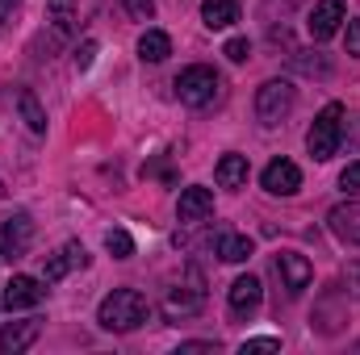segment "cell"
<instances>
[{
    "label": "cell",
    "mask_w": 360,
    "mask_h": 355,
    "mask_svg": "<svg viewBox=\"0 0 360 355\" xmlns=\"http://www.w3.org/2000/svg\"><path fill=\"white\" fill-rule=\"evenodd\" d=\"M147 297L139 293V288H113L105 301H101V309H96V322L105 326V330H113V335H126V330H139L143 322H147Z\"/></svg>",
    "instance_id": "6da1fadb"
},
{
    "label": "cell",
    "mask_w": 360,
    "mask_h": 355,
    "mask_svg": "<svg viewBox=\"0 0 360 355\" xmlns=\"http://www.w3.org/2000/svg\"><path fill=\"white\" fill-rule=\"evenodd\" d=\"M340 138H344V105H323V113L314 117V126H310V134H306V151L319 159V163H327L335 151H340Z\"/></svg>",
    "instance_id": "7a4b0ae2"
},
{
    "label": "cell",
    "mask_w": 360,
    "mask_h": 355,
    "mask_svg": "<svg viewBox=\"0 0 360 355\" xmlns=\"http://www.w3.org/2000/svg\"><path fill=\"white\" fill-rule=\"evenodd\" d=\"M293 105H297V88L289 80H269V84H260V92H256V117L264 126H281L293 113Z\"/></svg>",
    "instance_id": "3957f363"
},
{
    "label": "cell",
    "mask_w": 360,
    "mask_h": 355,
    "mask_svg": "<svg viewBox=\"0 0 360 355\" xmlns=\"http://www.w3.org/2000/svg\"><path fill=\"white\" fill-rule=\"evenodd\" d=\"M176 96H180V105H188V109H205V105L218 96V76H214V67H201V63L184 67L176 76Z\"/></svg>",
    "instance_id": "277c9868"
},
{
    "label": "cell",
    "mask_w": 360,
    "mask_h": 355,
    "mask_svg": "<svg viewBox=\"0 0 360 355\" xmlns=\"http://www.w3.org/2000/svg\"><path fill=\"white\" fill-rule=\"evenodd\" d=\"M201 305H205L201 276H197V272H188V288H172V293L164 297V318H168V322H184V318L201 314Z\"/></svg>",
    "instance_id": "5b68a950"
},
{
    "label": "cell",
    "mask_w": 360,
    "mask_h": 355,
    "mask_svg": "<svg viewBox=\"0 0 360 355\" xmlns=\"http://www.w3.org/2000/svg\"><path fill=\"white\" fill-rule=\"evenodd\" d=\"M30 239H34V222L30 213H13L4 226H0V260H21L30 251Z\"/></svg>",
    "instance_id": "8992f818"
},
{
    "label": "cell",
    "mask_w": 360,
    "mask_h": 355,
    "mask_svg": "<svg viewBox=\"0 0 360 355\" xmlns=\"http://www.w3.org/2000/svg\"><path fill=\"white\" fill-rule=\"evenodd\" d=\"M76 21H80V4H76V0H46V29H51V46L72 42Z\"/></svg>",
    "instance_id": "52a82bcc"
},
{
    "label": "cell",
    "mask_w": 360,
    "mask_h": 355,
    "mask_svg": "<svg viewBox=\"0 0 360 355\" xmlns=\"http://www.w3.org/2000/svg\"><path fill=\"white\" fill-rule=\"evenodd\" d=\"M260 184L272 196H293L302 188V168L293 159H272L269 168H264V176H260Z\"/></svg>",
    "instance_id": "ba28073f"
},
{
    "label": "cell",
    "mask_w": 360,
    "mask_h": 355,
    "mask_svg": "<svg viewBox=\"0 0 360 355\" xmlns=\"http://www.w3.org/2000/svg\"><path fill=\"white\" fill-rule=\"evenodd\" d=\"M0 301H4V309H8V314L34 309V305L42 301V280H34V276H13V280L4 284Z\"/></svg>",
    "instance_id": "9c48e42d"
},
{
    "label": "cell",
    "mask_w": 360,
    "mask_h": 355,
    "mask_svg": "<svg viewBox=\"0 0 360 355\" xmlns=\"http://www.w3.org/2000/svg\"><path fill=\"white\" fill-rule=\"evenodd\" d=\"M42 335V318H21V322H8L0 330V355H21L25 347H34V339Z\"/></svg>",
    "instance_id": "30bf717a"
},
{
    "label": "cell",
    "mask_w": 360,
    "mask_h": 355,
    "mask_svg": "<svg viewBox=\"0 0 360 355\" xmlns=\"http://www.w3.org/2000/svg\"><path fill=\"white\" fill-rule=\"evenodd\" d=\"M327 226H331V234H335L340 243L360 247V201H344V205H335V209L327 213Z\"/></svg>",
    "instance_id": "8fae6325"
},
{
    "label": "cell",
    "mask_w": 360,
    "mask_h": 355,
    "mask_svg": "<svg viewBox=\"0 0 360 355\" xmlns=\"http://www.w3.org/2000/svg\"><path fill=\"white\" fill-rule=\"evenodd\" d=\"M344 13H348V8H344V0H319V4H314V13H310V21H306V25H310V38H314V42H327V38L340 29Z\"/></svg>",
    "instance_id": "7c38bea8"
},
{
    "label": "cell",
    "mask_w": 360,
    "mask_h": 355,
    "mask_svg": "<svg viewBox=\"0 0 360 355\" xmlns=\"http://www.w3.org/2000/svg\"><path fill=\"white\" fill-rule=\"evenodd\" d=\"M276 272L285 276V288H289V297H297L306 284H310V276H314V267L306 255H297V251H281L276 255Z\"/></svg>",
    "instance_id": "4fadbf2b"
},
{
    "label": "cell",
    "mask_w": 360,
    "mask_h": 355,
    "mask_svg": "<svg viewBox=\"0 0 360 355\" xmlns=\"http://www.w3.org/2000/svg\"><path fill=\"white\" fill-rule=\"evenodd\" d=\"M260 297H264V288H260V280L256 276H239L235 284H231V293H226V301H231V314H256L260 309Z\"/></svg>",
    "instance_id": "5bb4252c"
},
{
    "label": "cell",
    "mask_w": 360,
    "mask_h": 355,
    "mask_svg": "<svg viewBox=\"0 0 360 355\" xmlns=\"http://www.w3.org/2000/svg\"><path fill=\"white\" fill-rule=\"evenodd\" d=\"M176 213H180V222H205V217L214 213V192H210V188H201V184L184 188V192H180Z\"/></svg>",
    "instance_id": "9a60e30c"
},
{
    "label": "cell",
    "mask_w": 360,
    "mask_h": 355,
    "mask_svg": "<svg viewBox=\"0 0 360 355\" xmlns=\"http://www.w3.org/2000/svg\"><path fill=\"white\" fill-rule=\"evenodd\" d=\"M84 264H89V251H84L80 243H68L59 255H51V260H46V267H42V280H46V284H55V280H63L72 267H84Z\"/></svg>",
    "instance_id": "2e32d148"
},
{
    "label": "cell",
    "mask_w": 360,
    "mask_h": 355,
    "mask_svg": "<svg viewBox=\"0 0 360 355\" xmlns=\"http://www.w3.org/2000/svg\"><path fill=\"white\" fill-rule=\"evenodd\" d=\"M201 21L210 29H231L239 21V4L235 0H201Z\"/></svg>",
    "instance_id": "e0dca14e"
},
{
    "label": "cell",
    "mask_w": 360,
    "mask_h": 355,
    "mask_svg": "<svg viewBox=\"0 0 360 355\" xmlns=\"http://www.w3.org/2000/svg\"><path fill=\"white\" fill-rule=\"evenodd\" d=\"M252 251H256V243H252L248 234H231V230H226V234L218 239V260H222V264H248Z\"/></svg>",
    "instance_id": "ac0fdd59"
},
{
    "label": "cell",
    "mask_w": 360,
    "mask_h": 355,
    "mask_svg": "<svg viewBox=\"0 0 360 355\" xmlns=\"http://www.w3.org/2000/svg\"><path fill=\"white\" fill-rule=\"evenodd\" d=\"M214 180L222 188H243L248 184V155H222L214 168Z\"/></svg>",
    "instance_id": "d6986e66"
},
{
    "label": "cell",
    "mask_w": 360,
    "mask_h": 355,
    "mask_svg": "<svg viewBox=\"0 0 360 355\" xmlns=\"http://www.w3.org/2000/svg\"><path fill=\"white\" fill-rule=\"evenodd\" d=\"M172 55V38L164 34V29H147L143 38H139V59L143 63H164Z\"/></svg>",
    "instance_id": "ffe728a7"
},
{
    "label": "cell",
    "mask_w": 360,
    "mask_h": 355,
    "mask_svg": "<svg viewBox=\"0 0 360 355\" xmlns=\"http://www.w3.org/2000/svg\"><path fill=\"white\" fill-rule=\"evenodd\" d=\"M17 109H21V117H25V126L34 130V134H46V113H42V105H38V96L30 88L17 92Z\"/></svg>",
    "instance_id": "44dd1931"
},
{
    "label": "cell",
    "mask_w": 360,
    "mask_h": 355,
    "mask_svg": "<svg viewBox=\"0 0 360 355\" xmlns=\"http://www.w3.org/2000/svg\"><path fill=\"white\" fill-rule=\"evenodd\" d=\"M105 247H109L113 260H130V255H134V239H130L126 230H109V234H105Z\"/></svg>",
    "instance_id": "7402d4cb"
},
{
    "label": "cell",
    "mask_w": 360,
    "mask_h": 355,
    "mask_svg": "<svg viewBox=\"0 0 360 355\" xmlns=\"http://www.w3.org/2000/svg\"><path fill=\"white\" fill-rule=\"evenodd\" d=\"M222 55H226L231 63H248V55H252V42H248V38H231V42L222 46Z\"/></svg>",
    "instance_id": "603a6c76"
},
{
    "label": "cell",
    "mask_w": 360,
    "mask_h": 355,
    "mask_svg": "<svg viewBox=\"0 0 360 355\" xmlns=\"http://www.w3.org/2000/svg\"><path fill=\"white\" fill-rule=\"evenodd\" d=\"M122 4L134 21H151V13H155V0H122Z\"/></svg>",
    "instance_id": "cb8c5ba5"
},
{
    "label": "cell",
    "mask_w": 360,
    "mask_h": 355,
    "mask_svg": "<svg viewBox=\"0 0 360 355\" xmlns=\"http://www.w3.org/2000/svg\"><path fill=\"white\" fill-rule=\"evenodd\" d=\"M239 351L243 355H264V351H281V343H276V339H248Z\"/></svg>",
    "instance_id": "d4e9b609"
},
{
    "label": "cell",
    "mask_w": 360,
    "mask_h": 355,
    "mask_svg": "<svg viewBox=\"0 0 360 355\" xmlns=\"http://www.w3.org/2000/svg\"><path fill=\"white\" fill-rule=\"evenodd\" d=\"M340 184H344L348 192H360V159H356V163H348V168H344V176H340Z\"/></svg>",
    "instance_id": "484cf974"
},
{
    "label": "cell",
    "mask_w": 360,
    "mask_h": 355,
    "mask_svg": "<svg viewBox=\"0 0 360 355\" xmlns=\"http://www.w3.org/2000/svg\"><path fill=\"white\" fill-rule=\"evenodd\" d=\"M92 55H96V42H84V46L76 51V67H80V72H89L92 67Z\"/></svg>",
    "instance_id": "4316f807"
},
{
    "label": "cell",
    "mask_w": 360,
    "mask_h": 355,
    "mask_svg": "<svg viewBox=\"0 0 360 355\" xmlns=\"http://www.w3.org/2000/svg\"><path fill=\"white\" fill-rule=\"evenodd\" d=\"M344 280H348V293H352V297H360V260H356V264H348Z\"/></svg>",
    "instance_id": "83f0119b"
},
{
    "label": "cell",
    "mask_w": 360,
    "mask_h": 355,
    "mask_svg": "<svg viewBox=\"0 0 360 355\" xmlns=\"http://www.w3.org/2000/svg\"><path fill=\"white\" fill-rule=\"evenodd\" d=\"M348 55H360V17L348 21Z\"/></svg>",
    "instance_id": "f1b7e54d"
},
{
    "label": "cell",
    "mask_w": 360,
    "mask_h": 355,
    "mask_svg": "<svg viewBox=\"0 0 360 355\" xmlns=\"http://www.w3.org/2000/svg\"><path fill=\"white\" fill-rule=\"evenodd\" d=\"M201 351L214 355L218 351V343H184V347H180V355H201Z\"/></svg>",
    "instance_id": "f546056e"
},
{
    "label": "cell",
    "mask_w": 360,
    "mask_h": 355,
    "mask_svg": "<svg viewBox=\"0 0 360 355\" xmlns=\"http://www.w3.org/2000/svg\"><path fill=\"white\" fill-rule=\"evenodd\" d=\"M17 4H21V0H0V25L13 17V8H17Z\"/></svg>",
    "instance_id": "4dcf8cb0"
},
{
    "label": "cell",
    "mask_w": 360,
    "mask_h": 355,
    "mask_svg": "<svg viewBox=\"0 0 360 355\" xmlns=\"http://www.w3.org/2000/svg\"><path fill=\"white\" fill-rule=\"evenodd\" d=\"M348 142H352V147H360V117H356V130L348 134Z\"/></svg>",
    "instance_id": "1f68e13d"
},
{
    "label": "cell",
    "mask_w": 360,
    "mask_h": 355,
    "mask_svg": "<svg viewBox=\"0 0 360 355\" xmlns=\"http://www.w3.org/2000/svg\"><path fill=\"white\" fill-rule=\"evenodd\" d=\"M0 196H4V184H0Z\"/></svg>",
    "instance_id": "d6a6232c"
}]
</instances>
